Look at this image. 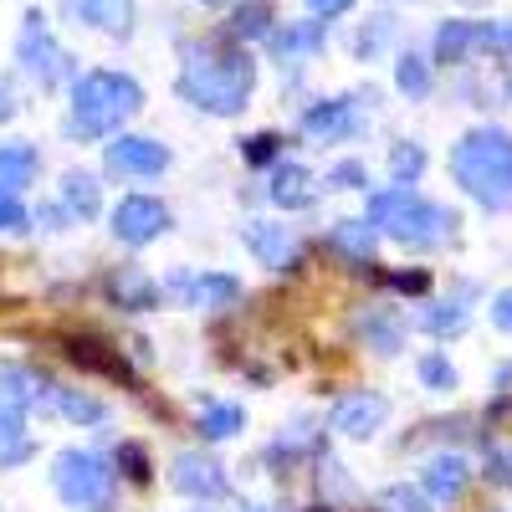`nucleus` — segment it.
Here are the masks:
<instances>
[{"label":"nucleus","mask_w":512,"mask_h":512,"mask_svg":"<svg viewBox=\"0 0 512 512\" xmlns=\"http://www.w3.org/2000/svg\"><path fill=\"white\" fill-rule=\"evenodd\" d=\"M256 88V62L241 52L236 41L221 36H200L180 47V98L195 103L200 113L236 118Z\"/></svg>","instance_id":"f257e3e1"},{"label":"nucleus","mask_w":512,"mask_h":512,"mask_svg":"<svg viewBox=\"0 0 512 512\" xmlns=\"http://www.w3.org/2000/svg\"><path fill=\"white\" fill-rule=\"evenodd\" d=\"M451 175L456 185L487 210H512V134L507 128H472L451 149Z\"/></svg>","instance_id":"f03ea898"},{"label":"nucleus","mask_w":512,"mask_h":512,"mask_svg":"<svg viewBox=\"0 0 512 512\" xmlns=\"http://www.w3.org/2000/svg\"><path fill=\"white\" fill-rule=\"evenodd\" d=\"M144 108V88L123 72H82L72 82V113H67V139H108Z\"/></svg>","instance_id":"7ed1b4c3"},{"label":"nucleus","mask_w":512,"mask_h":512,"mask_svg":"<svg viewBox=\"0 0 512 512\" xmlns=\"http://www.w3.org/2000/svg\"><path fill=\"white\" fill-rule=\"evenodd\" d=\"M364 221H369L374 231H384V236H395L400 246H415V251H431V246H441V241L456 231V216H451L446 205L420 200V195L405 190V185L369 195Z\"/></svg>","instance_id":"20e7f679"},{"label":"nucleus","mask_w":512,"mask_h":512,"mask_svg":"<svg viewBox=\"0 0 512 512\" xmlns=\"http://www.w3.org/2000/svg\"><path fill=\"white\" fill-rule=\"evenodd\" d=\"M52 487L67 507L77 512H108L113 502V466L98 456V451H62L52 461Z\"/></svg>","instance_id":"39448f33"},{"label":"nucleus","mask_w":512,"mask_h":512,"mask_svg":"<svg viewBox=\"0 0 512 512\" xmlns=\"http://www.w3.org/2000/svg\"><path fill=\"white\" fill-rule=\"evenodd\" d=\"M16 62H21L26 77L41 82V88H57V82L67 77V67H72V57L62 52V41L52 36V26H47V16H41V11H26V16H21Z\"/></svg>","instance_id":"423d86ee"},{"label":"nucleus","mask_w":512,"mask_h":512,"mask_svg":"<svg viewBox=\"0 0 512 512\" xmlns=\"http://www.w3.org/2000/svg\"><path fill=\"white\" fill-rule=\"evenodd\" d=\"M169 231V210L159 205V200H149V195H123L118 205H113V236L123 241V246H149V241H159Z\"/></svg>","instance_id":"0eeeda50"},{"label":"nucleus","mask_w":512,"mask_h":512,"mask_svg":"<svg viewBox=\"0 0 512 512\" xmlns=\"http://www.w3.org/2000/svg\"><path fill=\"white\" fill-rule=\"evenodd\" d=\"M103 164L113 169V175H139V180H149V175H164L169 149L154 144V139H144V134H118V139L103 149Z\"/></svg>","instance_id":"6e6552de"},{"label":"nucleus","mask_w":512,"mask_h":512,"mask_svg":"<svg viewBox=\"0 0 512 512\" xmlns=\"http://www.w3.org/2000/svg\"><path fill=\"white\" fill-rule=\"evenodd\" d=\"M169 482H175V492H185V497H195V502H216V497L231 492L226 472H221V466L210 461V456H200V451H180Z\"/></svg>","instance_id":"1a4fd4ad"},{"label":"nucleus","mask_w":512,"mask_h":512,"mask_svg":"<svg viewBox=\"0 0 512 512\" xmlns=\"http://www.w3.org/2000/svg\"><path fill=\"white\" fill-rule=\"evenodd\" d=\"M384 415H390V400L384 395H369V390H359V395H344L333 405V431L338 436H349V441H369L379 425H384Z\"/></svg>","instance_id":"9d476101"},{"label":"nucleus","mask_w":512,"mask_h":512,"mask_svg":"<svg viewBox=\"0 0 512 512\" xmlns=\"http://www.w3.org/2000/svg\"><path fill=\"white\" fill-rule=\"evenodd\" d=\"M241 241H246V251L256 256L262 267H272V272H287L292 262H297V236L287 231V226H272V221H251L246 231H241Z\"/></svg>","instance_id":"9b49d317"},{"label":"nucleus","mask_w":512,"mask_h":512,"mask_svg":"<svg viewBox=\"0 0 512 512\" xmlns=\"http://www.w3.org/2000/svg\"><path fill=\"white\" fill-rule=\"evenodd\" d=\"M303 134L318 144H338V139H354L359 134V113L354 98H333V103H313L303 113Z\"/></svg>","instance_id":"f8f14e48"},{"label":"nucleus","mask_w":512,"mask_h":512,"mask_svg":"<svg viewBox=\"0 0 512 512\" xmlns=\"http://www.w3.org/2000/svg\"><path fill=\"white\" fill-rule=\"evenodd\" d=\"M0 400L6 405H47L57 400V384L47 374H36L31 364H0Z\"/></svg>","instance_id":"ddd939ff"},{"label":"nucleus","mask_w":512,"mask_h":512,"mask_svg":"<svg viewBox=\"0 0 512 512\" xmlns=\"http://www.w3.org/2000/svg\"><path fill=\"white\" fill-rule=\"evenodd\" d=\"M267 47H272V57L282 67L287 62H308V57L323 52V21H287V26H277L267 36Z\"/></svg>","instance_id":"4468645a"},{"label":"nucleus","mask_w":512,"mask_h":512,"mask_svg":"<svg viewBox=\"0 0 512 512\" xmlns=\"http://www.w3.org/2000/svg\"><path fill=\"white\" fill-rule=\"evenodd\" d=\"M67 359L82 364V369H93V374H108V379H128V359L103 344V338H88V333H72L67 338Z\"/></svg>","instance_id":"2eb2a0df"},{"label":"nucleus","mask_w":512,"mask_h":512,"mask_svg":"<svg viewBox=\"0 0 512 512\" xmlns=\"http://www.w3.org/2000/svg\"><path fill=\"white\" fill-rule=\"evenodd\" d=\"M472 52H487V26H477V21H441L436 26V62H466Z\"/></svg>","instance_id":"dca6fc26"},{"label":"nucleus","mask_w":512,"mask_h":512,"mask_svg":"<svg viewBox=\"0 0 512 512\" xmlns=\"http://www.w3.org/2000/svg\"><path fill=\"white\" fill-rule=\"evenodd\" d=\"M175 292L185 297L190 308H231L241 297V282L226 277V272H205V277H190V282H175Z\"/></svg>","instance_id":"f3484780"},{"label":"nucleus","mask_w":512,"mask_h":512,"mask_svg":"<svg viewBox=\"0 0 512 512\" xmlns=\"http://www.w3.org/2000/svg\"><path fill=\"white\" fill-rule=\"evenodd\" d=\"M466 482H472L466 456H436L431 466H425V497L431 502H456L466 492Z\"/></svg>","instance_id":"a211bd4d"},{"label":"nucleus","mask_w":512,"mask_h":512,"mask_svg":"<svg viewBox=\"0 0 512 512\" xmlns=\"http://www.w3.org/2000/svg\"><path fill=\"white\" fill-rule=\"evenodd\" d=\"M72 16H82L88 26L108 31V36H128L134 31V0H72Z\"/></svg>","instance_id":"6ab92c4d"},{"label":"nucleus","mask_w":512,"mask_h":512,"mask_svg":"<svg viewBox=\"0 0 512 512\" xmlns=\"http://www.w3.org/2000/svg\"><path fill=\"white\" fill-rule=\"evenodd\" d=\"M36 149L31 144H0V195H21L31 180H36Z\"/></svg>","instance_id":"aec40b11"},{"label":"nucleus","mask_w":512,"mask_h":512,"mask_svg":"<svg viewBox=\"0 0 512 512\" xmlns=\"http://www.w3.org/2000/svg\"><path fill=\"white\" fill-rule=\"evenodd\" d=\"M272 205H282V210H303V205H313V175L303 164H277V175H272Z\"/></svg>","instance_id":"412c9836"},{"label":"nucleus","mask_w":512,"mask_h":512,"mask_svg":"<svg viewBox=\"0 0 512 512\" xmlns=\"http://www.w3.org/2000/svg\"><path fill=\"white\" fill-rule=\"evenodd\" d=\"M31 451H36V441H31V431H26L21 410H16V405H0V472H6V466L31 461Z\"/></svg>","instance_id":"4be33fe9"},{"label":"nucleus","mask_w":512,"mask_h":512,"mask_svg":"<svg viewBox=\"0 0 512 512\" xmlns=\"http://www.w3.org/2000/svg\"><path fill=\"white\" fill-rule=\"evenodd\" d=\"M328 246L333 251H344L349 262H374V246H379V231L369 221H338L328 231Z\"/></svg>","instance_id":"5701e85b"},{"label":"nucleus","mask_w":512,"mask_h":512,"mask_svg":"<svg viewBox=\"0 0 512 512\" xmlns=\"http://www.w3.org/2000/svg\"><path fill=\"white\" fill-rule=\"evenodd\" d=\"M62 200H67V210H72V216H82V221H93L98 210H103L98 180L88 175V169H67V175H62Z\"/></svg>","instance_id":"b1692460"},{"label":"nucleus","mask_w":512,"mask_h":512,"mask_svg":"<svg viewBox=\"0 0 512 512\" xmlns=\"http://www.w3.org/2000/svg\"><path fill=\"white\" fill-rule=\"evenodd\" d=\"M113 297H118V303L123 308H134V313H144V308H154L159 303V287L139 272V267H123V272H113Z\"/></svg>","instance_id":"393cba45"},{"label":"nucleus","mask_w":512,"mask_h":512,"mask_svg":"<svg viewBox=\"0 0 512 512\" xmlns=\"http://www.w3.org/2000/svg\"><path fill=\"white\" fill-rule=\"evenodd\" d=\"M272 0H241L236 16H231V36L236 41H256V36H272Z\"/></svg>","instance_id":"a878e982"},{"label":"nucleus","mask_w":512,"mask_h":512,"mask_svg":"<svg viewBox=\"0 0 512 512\" xmlns=\"http://www.w3.org/2000/svg\"><path fill=\"white\" fill-rule=\"evenodd\" d=\"M395 88L405 98H425V93H431V62L415 57V52H400L395 57Z\"/></svg>","instance_id":"bb28decb"},{"label":"nucleus","mask_w":512,"mask_h":512,"mask_svg":"<svg viewBox=\"0 0 512 512\" xmlns=\"http://www.w3.org/2000/svg\"><path fill=\"white\" fill-rule=\"evenodd\" d=\"M354 328H359V338H369V344H374V354H384V359L400 354V323H395V318H384V313H364Z\"/></svg>","instance_id":"cd10ccee"},{"label":"nucleus","mask_w":512,"mask_h":512,"mask_svg":"<svg viewBox=\"0 0 512 512\" xmlns=\"http://www.w3.org/2000/svg\"><path fill=\"white\" fill-rule=\"evenodd\" d=\"M241 405H205L200 410V436L205 441H231L236 431H241Z\"/></svg>","instance_id":"c85d7f7f"},{"label":"nucleus","mask_w":512,"mask_h":512,"mask_svg":"<svg viewBox=\"0 0 512 512\" xmlns=\"http://www.w3.org/2000/svg\"><path fill=\"white\" fill-rule=\"evenodd\" d=\"M425 333H436V338H446V333H461L466 328V308L461 303H431L420 318H415Z\"/></svg>","instance_id":"c756f323"},{"label":"nucleus","mask_w":512,"mask_h":512,"mask_svg":"<svg viewBox=\"0 0 512 512\" xmlns=\"http://www.w3.org/2000/svg\"><path fill=\"white\" fill-rule=\"evenodd\" d=\"M420 169H425V149H420V144H410V139H405V144H395V154H390V180L410 190V185L420 180Z\"/></svg>","instance_id":"7c9ffc66"},{"label":"nucleus","mask_w":512,"mask_h":512,"mask_svg":"<svg viewBox=\"0 0 512 512\" xmlns=\"http://www.w3.org/2000/svg\"><path fill=\"white\" fill-rule=\"evenodd\" d=\"M57 405H62V415L67 420H77V425H98L108 410H103V400H93V395H82V390H57Z\"/></svg>","instance_id":"2f4dec72"},{"label":"nucleus","mask_w":512,"mask_h":512,"mask_svg":"<svg viewBox=\"0 0 512 512\" xmlns=\"http://www.w3.org/2000/svg\"><path fill=\"white\" fill-rule=\"evenodd\" d=\"M420 384H425V390H456V369H451V359L425 354V359H420Z\"/></svg>","instance_id":"473e14b6"},{"label":"nucleus","mask_w":512,"mask_h":512,"mask_svg":"<svg viewBox=\"0 0 512 512\" xmlns=\"http://www.w3.org/2000/svg\"><path fill=\"white\" fill-rule=\"evenodd\" d=\"M364 185H369V175H364L359 159H344V164L328 169V190H364Z\"/></svg>","instance_id":"72a5a7b5"},{"label":"nucleus","mask_w":512,"mask_h":512,"mask_svg":"<svg viewBox=\"0 0 512 512\" xmlns=\"http://www.w3.org/2000/svg\"><path fill=\"white\" fill-rule=\"evenodd\" d=\"M384 512H431V502H425V492H410V487H390L379 497Z\"/></svg>","instance_id":"f704fd0d"},{"label":"nucleus","mask_w":512,"mask_h":512,"mask_svg":"<svg viewBox=\"0 0 512 512\" xmlns=\"http://www.w3.org/2000/svg\"><path fill=\"white\" fill-rule=\"evenodd\" d=\"M277 149H282V139H277V134H251V139H241L246 164H272V159H277Z\"/></svg>","instance_id":"c9c22d12"},{"label":"nucleus","mask_w":512,"mask_h":512,"mask_svg":"<svg viewBox=\"0 0 512 512\" xmlns=\"http://www.w3.org/2000/svg\"><path fill=\"white\" fill-rule=\"evenodd\" d=\"M390 31H395V21H390V16H379V21H374V31L364 26V36H359V57H374V52L384 47V41H390Z\"/></svg>","instance_id":"e433bc0d"},{"label":"nucleus","mask_w":512,"mask_h":512,"mask_svg":"<svg viewBox=\"0 0 512 512\" xmlns=\"http://www.w3.org/2000/svg\"><path fill=\"white\" fill-rule=\"evenodd\" d=\"M118 466H128V477H134L139 487L149 482V456H144L139 446H123V451H118Z\"/></svg>","instance_id":"4c0bfd02"},{"label":"nucleus","mask_w":512,"mask_h":512,"mask_svg":"<svg viewBox=\"0 0 512 512\" xmlns=\"http://www.w3.org/2000/svg\"><path fill=\"white\" fill-rule=\"evenodd\" d=\"M21 226H26V210H21V200L0 195V231H21Z\"/></svg>","instance_id":"58836bf2"},{"label":"nucleus","mask_w":512,"mask_h":512,"mask_svg":"<svg viewBox=\"0 0 512 512\" xmlns=\"http://www.w3.org/2000/svg\"><path fill=\"white\" fill-rule=\"evenodd\" d=\"M487 52H502V57H512V21H497V26H487Z\"/></svg>","instance_id":"ea45409f"},{"label":"nucleus","mask_w":512,"mask_h":512,"mask_svg":"<svg viewBox=\"0 0 512 512\" xmlns=\"http://www.w3.org/2000/svg\"><path fill=\"white\" fill-rule=\"evenodd\" d=\"M492 328H502V333H512V287L492 297Z\"/></svg>","instance_id":"a19ab883"},{"label":"nucleus","mask_w":512,"mask_h":512,"mask_svg":"<svg viewBox=\"0 0 512 512\" xmlns=\"http://www.w3.org/2000/svg\"><path fill=\"white\" fill-rule=\"evenodd\" d=\"M487 482H497V487H512V451L487 461Z\"/></svg>","instance_id":"79ce46f5"},{"label":"nucleus","mask_w":512,"mask_h":512,"mask_svg":"<svg viewBox=\"0 0 512 512\" xmlns=\"http://www.w3.org/2000/svg\"><path fill=\"white\" fill-rule=\"evenodd\" d=\"M349 6H354V0H308V11H313V16H344Z\"/></svg>","instance_id":"37998d69"},{"label":"nucleus","mask_w":512,"mask_h":512,"mask_svg":"<svg viewBox=\"0 0 512 512\" xmlns=\"http://www.w3.org/2000/svg\"><path fill=\"white\" fill-rule=\"evenodd\" d=\"M390 282H395V287H405V292H425V272H395Z\"/></svg>","instance_id":"c03bdc74"},{"label":"nucleus","mask_w":512,"mask_h":512,"mask_svg":"<svg viewBox=\"0 0 512 512\" xmlns=\"http://www.w3.org/2000/svg\"><path fill=\"white\" fill-rule=\"evenodd\" d=\"M6 118H16V98H11L6 82H0V123H6Z\"/></svg>","instance_id":"a18cd8bd"},{"label":"nucleus","mask_w":512,"mask_h":512,"mask_svg":"<svg viewBox=\"0 0 512 512\" xmlns=\"http://www.w3.org/2000/svg\"><path fill=\"white\" fill-rule=\"evenodd\" d=\"M456 6H487V0H456Z\"/></svg>","instance_id":"49530a36"},{"label":"nucleus","mask_w":512,"mask_h":512,"mask_svg":"<svg viewBox=\"0 0 512 512\" xmlns=\"http://www.w3.org/2000/svg\"><path fill=\"white\" fill-rule=\"evenodd\" d=\"M205 6H226V0H205Z\"/></svg>","instance_id":"de8ad7c7"},{"label":"nucleus","mask_w":512,"mask_h":512,"mask_svg":"<svg viewBox=\"0 0 512 512\" xmlns=\"http://www.w3.org/2000/svg\"><path fill=\"white\" fill-rule=\"evenodd\" d=\"M251 512H262V507H251Z\"/></svg>","instance_id":"09e8293b"}]
</instances>
